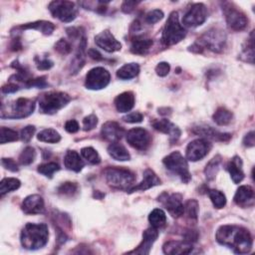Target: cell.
<instances>
[{
  "mask_svg": "<svg viewBox=\"0 0 255 255\" xmlns=\"http://www.w3.org/2000/svg\"><path fill=\"white\" fill-rule=\"evenodd\" d=\"M216 241L224 246L229 247L235 253L246 254L250 252L253 244L250 232L237 225H222L215 234Z\"/></svg>",
  "mask_w": 255,
  "mask_h": 255,
  "instance_id": "obj_1",
  "label": "cell"
},
{
  "mask_svg": "<svg viewBox=\"0 0 255 255\" xmlns=\"http://www.w3.org/2000/svg\"><path fill=\"white\" fill-rule=\"evenodd\" d=\"M49 231L45 223H27L21 231V244L28 250H37L48 242Z\"/></svg>",
  "mask_w": 255,
  "mask_h": 255,
  "instance_id": "obj_2",
  "label": "cell"
},
{
  "mask_svg": "<svg viewBox=\"0 0 255 255\" xmlns=\"http://www.w3.org/2000/svg\"><path fill=\"white\" fill-rule=\"evenodd\" d=\"M226 43V34L224 30L220 28H211L204 32L202 36L198 39L197 42H195L192 46H190L189 50L194 52L200 53L203 48H207L208 50L212 52L219 53L223 50Z\"/></svg>",
  "mask_w": 255,
  "mask_h": 255,
  "instance_id": "obj_3",
  "label": "cell"
},
{
  "mask_svg": "<svg viewBox=\"0 0 255 255\" xmlns=\"http://www.w3.org/2000/svg\"><path fill=\"white\" fill-rule=\"evenodd\" d=\"M35 110V101L26 98H19L16 101L2 104V119H23L29 117Z\"/></svg>",
  "mask_w": 255,
  "mask_h": 255,
  "instance_id": "obj_4",
  "label": "cell"
},
{
  "mask_svg": "<svg viewBox=\"0 0 255 255\" xmlns=\"http://www.w3.org/2000/svg\"><path fill=\"white\" fill-rule=\"evenodd\" d=\"M186 36L185 28L179 23L178 13L172 11L163 27L161 34V43L164 46H171L180 42Z\"/></svg>",
  "mask_w": 255,
  "mask_h": 255,
  "instance_id": "obj_5",
  "label": "cell"
},
{
  "mask_svg": "<svg viewBox=\"0 0 255 255\" xmlns=\"http://www.w3.org/2000/svg\"><path fill=\"white\" fill-rule=\"evenodd\" d=\"M108 184L117 189H129L135 180V175L128 168L110 166L104 171Z\"/></svg>",
  "mask_w": 255,
  "mask_h": 255,
  "instance_id": "obj_6",
  "label": "cell"
},
{
  "mask_svg": "<svg viewBox=\"0 0 255 255\" xmlns=\"http://www.w3.org/2000/svg\"><path fill=\"white\" fill-rule=\"evenodd\" d=\"M71 101V97L64 92H49L39 98V110L42 114L53 115L63 109Z\"/></svg>",
  "mask_w": 255,
  "mask_h": 255,
  "instance_id": "obj_7",
  "label": "cell"
},
{
  "mask_svg": "<svg viewBox=\"0 0 255 255\" xmlns=\"http://www.w3.org/2000/svg\"><path fill=\"white\" fill-rule=\"evenodd\" d=\"M162 162L169 171L179 176L182 182L187 183L191 179L187 160L179 151H172L162 159Z\"/></svg>",
  "mask_w": 255,
  "mask_h": 255,
  "instance_id": "obj_8",
  "label": "cell"
},
{
  "mask_svg": "<svg viewBox=\"0 0 255 255\" xmlns=\"http://www.w3.org/2000/svg\"><path fill=\"white\" fill-rule=\"evenodd\" d=\"M222 11L230 29L234 31H241L246 28L248 23L246 15L232 3L225 2L222 6Z\"/></svg>",
  "mask_w": 255,
  "mask_h": 255,
  "instance_id": "obj_9",
  "label": "cell"
},
{
  "mask_svg": "<svg viewBox=\"0 0 255 255\" xmlns=\"http://www.w3.org/2000/svg\"><path fill=\"white\" fill-rule=\"evenodd\" d=\"M49 10L53 17L66 23L72 22L77 16V7L72 1H52L49 4Z\"/></svg>",
  "mask_w": 255,
  "mask_h": 255,
  "instance_id": "obj_10",
  "label": "cell"
},
{
  "mask_svg": "<svg viewBox=\"0 0 255 255\" xmlns=\"http://www.w3.org/2000/svg\"><path fill=\"white\" fill-rule=\"evenodd\" d=\"M208 17V11L204 4L194 3L187 10L182 18V24L188 28H195L202 25Z\"/></svg>",
  "mask_w": 255,
  "mask_h": 255,
  "instance_id": "obj_11",
  "label": "cell"
},
{
  "mask_svg": "<svg viewBox=\"0 0 255 255\" xmlns=\"http://www.w3.org/2000/svg\"><path fill=\"white\" fill-rule=\"evenodd\" d=\"M111 80V75L103 67H96L90 70L86 76L85 87L89 90H101L106 88Z\"/></svg>",
  "mask_w": 255,
  "mask_h": 255,
  "instance_id": "obj_12",
  "label": "cell"
},
{
  "mask_svg": "<svg viewBox=\"0 0 255 255\" xmlns=\"http://www.w3.org/2000/svg\"><path fill=\"white\" fill-rule=\"evenodd\" d=\"M126 138L129 145L138 150H145L151 143L150 134L142 128H134L129 129L126 134Z\"/></svg>",
  "mask_w": 255,
  "mask_h": 255,
  "instance_id": "obj_13",
  "label": "cell"
},
{
  "mask_svg": "<svg viewBox=\"0 0 255 255\" xmlns=\"http://www.w3.org/2000/svg\"><path fill=\"white\" fill-rule=\"evenodd\" d=\"M211 149V143L205 138H196L190 141L186 147V158L190 161H197L203 158Z\"/></svg>",
  "mask_w": 255,
  "mask_h": 255,
  "instance_id": "obj_14",
  "label": "cell"
},
{
  "mask_svg": "<svg viewBox=\"0 0 255 255\" xmlns=\"http://www.w3.org/2000/svg\"><path fill=\"white\" fill-rule=\"evenodd\" d=\"M158 201L162 203V205L167 209L173 217H179L184 212V205L182 203V196L179 193L168 194L163 192L158 197Z\"/></svg>",
  "mask_w": 255,
  "mask_h": 255,
  "instance_id": "obj_15",
  "label": "cell"
},
{
  "mask_svg": "<svg viewBox=\"0 0 255 255\" xmlns=\"http://www.w3.org/2000/svg\"><path fill=\"white\" fill-rule=\"evenodd\" d=\"M95 43L98 47L102 48L108 53H114L120 51L122 44L115 38V36L109 31L104 30L95 37Z\"/></svg>",
  "mask_w": 255,
  "mask_h": 255,
  "instance_id": "obj_16",
  "label": "cell"
},
{
  "mask_svg": "<svg viewBox=\"0 0 255 255\" xmlns=\"http://www.w3.org/2000/svg\"><path fill=\"white\" fill-rule=\"evenodd\" d=\"M192 132H194L195 134L202 135L203 138L205 139H212L216 141H228L231 138L230 133L220 132L211 128L210 126L204 124H197L193 126Z\"/></svg>",
  "mask_w": 255,
  "mask_h": 255,
  "instance_id": "obj_17",
  "label": "cell"
},
{
  "mask_svg": "<svg viewBox=\"0 0 255 255\" xmlns=\"http://www.w3.org/2000/svg\"><path fill=\"white\" fill-rule=\"evenodd\" d=\"M151 126L154 129L168 134L170 142H175L179 138L181 131L177 126L172 124L169 120L167 119H161V120H154L151 123Z\"/></svg>",
  "mask_w": 255,
  "mask_h": 255,
  "instance_id": "obj_18",
  "label": "cell"
},
{
  "mask_svg": "<svg viewBox=\"0 0 255 255\" xmlns=\"http://www.w3.org/2000/svg\"><path fill=\"white\" fill-rule=\"evenodd\" d=\"M157 236H158V231L156 228H154L152 226L147 228L146 230L143 231L142 240L139 243V245L137 246V248L132 251H129L128 253H130V254L135 253V254H142V255L148 254L150 251V248H151L152 244L154 243V241L156 240Z\"/></svg>",
  "mask_w": 255,
  "mask_h": 255,
  "instance_id": "obj_19",
  "label": "cell"
},
{
  "mask_svg": "<svg viewBox=\"0 0 255 255\" xmlns=\"http://www.w3.org/2000/svg\"><path fill=\"white\" fill-rule=\"evenodd\" d=\"M125 133V129L117 122L110 121L103 125L101 129L102 137L108 141L116 142L120 140Z\"/></svg>",
  "mask_w": 255,
  "mask_h": 255,
  "instance_id": "obj_20",
  "label": "cell"
},
{
  "mask_svg": "<svg viewBox=\"0 0 255 255\" xmlns=\"http://www.w3.org/2000/svg\"><path fill=\"white\" fill-rule=\"evenodd\" d=\"M21 208L26 214H39L44 210V200L39 194H31L27 196L22 204Z\"/></svg>",
  "mask_w": 255,
  "mask_h": 255,
  "instance_id": "obj_21",
  "label": "cell"
},
{
  "mask_svg": "<svg viewBox=\"0 0 255 255\" xmlns=\"http://www.w3.org/2000/svg\"><path fill=\"white\" fill-rule=\"evenodd\" d=\"M160 179L158 178V176L154 173V171L150 168H146L143 171V178L141 180V182H139L137 185L131 186L129 189H128V193H132L134 191H144L146 189H149L155 185H159L160 184Z\"/></svg>",
  "mask_w": 255,
  "mask_h": 255,
  "instance_id": "obj_22",
  "label": "cell"
},
{
  "mask_svg": "<svg viewBox=\"0 0 255 255\" xmlns=\"http://www.w3.org/2000/svg\"><path fill=\"white\" fill-rule=\"evenodd\" d=\"M192 243L188 241H177L170 240L164 243L162 250L165 254H188L192 251Z\"/></svg>",
  "mask_w": 255,
  "mask_h": 255,
  "instance_id": "obj_23",
  "label": "cell"
},
{
  "mask_svg": "<svg viewBox=\"0 0 255 255\" xmlns=\"http://www.w3.org/2000/svg\"><path fill=\"white\" fill-rule=\"evenodd\" d=\"M233 199L234 202L241 207L252 205L254 201V190L249 185H241L237 189Z\"/></svg>",
  "mask_w": 255,
  "mask_h": 255,
  "instance_id": "obj_24",
  "label": "cell"
},
{
  "mask_svg": "<svg viewBox=\"0 0 255 255\" xmlns=\"http://www.w3.org/2000/svg\"><path fill=\"white\" fill-rule=\"evenodd\" d=\"M115 107L120 113L129 112L135 103V98L132 92H124L115 99Z\"/></svg>",
  "mask_w": 255,
  "mask_h": 255,
  "instance_id": "obj_25",
  "label": "cell"
},
{
  "mask_svg": "<svg viewBox=\"0 0 255 255\" xmlns=\"http://www.w3.org/2000/svg\"><path fill=\"white\" fill-rule=\"evenodd\" d=\"M152 46V40L142 35H136L131 40L130 51L136 55H145Z\"/></svg>",
  "mask_w": 255,
  "mask_h": 255,
  "instance_id": "obj_26",
  "label": "cell"
},
{
  "mask_svg": "<svg viewBox=\"0 0 255 255\" xmlns=\"http://www.w3.org/2000/svg\"><path fill=\"white\" fill-rule=\"evenodd\" d=\"M242 159L238 156L235 155L232 157V159L227 163L226 169L230 173L231 179L233 180L234 183H239L243 180L244 178V172L242 169Z\"/></svg>",
  "mask_w": 255,
  "mask_h": 255,
  "instance_id": "obj_27",
  "label": "cell"
},
{
  "mask_svg": "<svg viewBox=\"0 0 255 255\" xmlns=\"http://www.w3.org/2000/svg\"><path fill=\"white\" fill-rule=\"evenodd\" d=\"M64 164L67 169L73 170L75 172L81 171L85 165L80 154L75 150H68L66 152L64 157Z\"/></svg>",
  "mask_w": 255,
  "mask_h": 255,
  "instance_id": "obj_28",
  "label": "cell"
},
{
  "mask_svg": "<svg viewBox=\"0 0 255 255\" xmlns=\"http://www.w3.org/2000/svg\"><path fill=\"white\" fill-rule=\"evenodd\" d=\"M108 152L109 154L116 160L120 161H126L130 159V155L128 151V149L120 142H112L108 146Z\"/></svg>",
  "mask_w": 255,
  "mask_h": 255,
  "instance_id": "obj_29",
  "label": "cell"
},
{
  "mask_svg": "<svg viewBox=\"0 0 255 255\" xmlns=\"http://www.w3.org/2000/svg\"><path fill=\"white\" fill-rule=\"evenodd\" d=\"M16 29H20V30L34 29V30L42 32L44 35H51L55 29V26L53 23H51L49 21H36L33 23H27V24L21 25V26L17 27Z\"/></svg>",
  "mask_w": 255,
  "mask_h": 255,
  "instance_id": "obj_30",
  "label": "cell"
},
{
  "mask_svg": "<svg viewBox=\"0 0 255 255\" xmlns=\"http://www.w3.org/2000/svg\"><path fill=\"white\" fill-rule=\"evenodd\" d=\"M139 73V66L136 63L125 64L117 71V77L121 80H130Z\"/></svg>",
  "mask_w": 255,
  "mask_h": 255,
  "instance_id": "obj_31",
  "label": "cell"
},
{
  "mask_svg": "<svg viewBox=\"0 0 255 255\" xmlns=\"http://www.w3.org/2000/svg\"><path fill=\"white\" fill-rule=\"evenodd\" d=\"M222 158L219 154L215 155L213 158L210 159V161L206 164L205 168H204V174L207 180H212L215 178L219 168H220V164H221Z\"/></svg>",
  "mask_w": 255,
  "mask_h": 255,
  "instance_id": "obj_32",
  "label": "cell"
},
{
  "mask_svg": "<svg viewBox=\"0 0 255 255\" xmlns=\"http://www.w3.org/2000/svg\"><path fill=\"white\" fill-rule=\"evenodd\" d=\"M148 221L150 225L154 228H160L165 225L166 223V215L164 211L160 208H155L153 209L149 215H148Z\"/></svg>",
  "mask_w": 255,
  "mask_h": 255,
  "instance_id": "obj_33",
  "label": "cell"
},
{
  "mask_svg": "<svg viewBox=\"0 0 255 255\" xmlns=\"http://www.w3.org/2000/svg\"><path fill=\"white\" fill-rule=\"evenodd\" d=\"M232 118H233V114L229 110L223 107L218 108L212 116L213 121L219 126H226L230 124L232 121Z\"/></svg>",
  "mask_w": 255,
  "mask_h": 255,
  "instance_id": "obj_34",
  "label": "cell"
},
{
  "mask_svg": "<svg viewBox=\"0 0 255 255\" xmlns=\"http://www.w3.org/2000/svg\"><path fill=\"white\" fill-rule=\"evenodd\" d=\"M38 140L48 143H57L61 140L60 133L54 128H45L41 130L37 135Z\"/></svg>",
  "mask_w": 255,
  "mask_h": 255,
  "instance_id": "obj_35",
  "label": "cell"
},
{
  "mask_svg": "<svg viewBox=\"0 0 255 255\" xmlns=\"http://www.w3.org/2000/svg\"><path fill=\"white\" fill-rule=\"evenodd\" d=\"M21 185V182L19 179L14 178V177H6L3 178L0 182V194L3 196L4 194L14 191L18 189Z\"/></svg>",
  "mask_w": 255,
  "mask_h": 255,
  "instance_id": "obj_36",
  "label": "cell"
},
{
  "mask_svg": "<svg viewBox=\"0 0 255 255\" xmlns=\"http://www.w3.org/2000/svg\"><path fill=\"white\" fill-rule=\"evenodd\" d=\"M209 198L213 204V206L217 209H220L225 206L226 204V196L223 192L217 189H209L208 190Z\"/></svg>",
  "mask_w": 255,
  "mask_h": 255,
  "instance_id": "obj_37",
  "label": "cell"
},
{
  "mask_svg": "<svg viewBox=\"0 0 255 255\" xmlns=\"http://www.w3.org/2000/svg\"><path fill=\"white\" fill-rule=\"evenodd\" d=\"M81 154L87 161H89L92 164H99L101 162V157L98 151L91 146L83 147L81 149Z\"/></svg>",
  "mask_w": 255,
  "mask_h": 255,
  "instance_id": "obj_38",
  "label": "cell"
},
{
  "mask_svg": "<svg viewBox=\"0 0 255 255\" xmlns=\"http://www.w3.org/2000/svg\"><path fill=\"white\" fill-rule=\"evenodd\" d=\"M36 158V150L33 146H27L23 149L21 154L19 155V162L22 165L31 164Z\"/></svg>",
  "mask_w": 255,
  "mask_h": 255,
  "instance_id": "obj_39",
  "label": "cell"
},
{
  "mask_svg": "<svg viewBox=\"0 0 255 255\" xmlns=\"http://www.w3.org/2000/svg\"><path fill=\"white\" fill-rule=\"evenodd\" d=\"M60 169V165L57 162L54 161H50V162H46V163H42L38 166L37 170L39 173L51 178L53 176V174L58 171Z\"/></svg>",
  "mask_w": 255,
  "mask_h": 255,
  "instance_id": "obj_40",
  "label": "cell"
},
{
  "mask_svg": "<svg viewBox=\"0 0 255 255\" xmlns=\"http://www.w3.org/2000/svg\"><path fill=\"white\" fill-rule=\"evenodd\" d=\"M19 138L18 132L14 129L2 127L0 130V142L2 144L6 142H11V141H16Z\"/></svg>",
  "mask_w": 255,
  "mask_h": 255,
  "instance_id": "obj_41",
  "label": "cell"
},
{
  "mask_svg": "<svg viewBox=\"0 0 255 255\" xmlns=\"http://www.w3.org/2000/svg\"><path fill=\"white\" fill-rule=\"evenodd\" d=\"M78 190H79L78 184L70 181L63 183L58 187V193L66 196H73L78 192Z\"/></svg>",
  "mask_w": 255,
  "mask_h": 255,
  "instance_id": "obj_42",
  "label": "cell"
},
{
  "mask_svg": "<svg viewBox=\"0 0 255 255\" xmlns=\"http://www.w3.org/2000/svg\"><path fill=\"white\" fill-rule=\"evenodd\" d=\"M188 218L190 219H197V214H198V203L194 199H189L185 204H184V212Z\"/></svg>",
  "mask_w": 255,
  "mask_h": 255,
  "instance_id": "obj_43",
  "label": "cell"
},
{
  "mask_svg": "<svg viewBox=\"0 0 255 255\" xmlns=\"http://www.w3.org/2000/svg\"><path fill=\"white\" fill-rule=\"evenodd\" d=\"M163 18V12L159 9H154L149 11L144 16V21L147 24H155Z\"/></svg>",
  "mask_w": 255,
  "mask_h": 255,
  "instance_id": "obj_44",
  "label": "cell"
},
{
  "mask_svg": "<svg viewBox=\"0 0 255 255\" xmlns=\"http://www.w3.org/2000/svg\"><path fill=\"white\" fill-rule=\"evenodd\" d=\"M55 50L61 55H68L72 51V45L66 39H60L55 45Z\"/></svg>",
  "mask_w": 255,
  "mask_h": 255,
  "instance_id": "obj_45",
  "label": "cell"
},
{
  "mask_svg": "<svg viewBox=\"0 0 255 255\" xmlns=\"http://www.w3.org/2000/svg\"><path fill=\"white\" fill-rule=\"evenodd\" d=\"M98 124V118L96 115L92 114V115H89L87 117L84 118L83 120V129L88 131V130H91L93 128H96Z\"/></svg>",
  "mask_w": 255,
  "mask_h": 255,
  "instance_id": "obj_46",
  "label": "cell"
},
{
  "mask_svg": "<svg viewBox=\"0 0 255 255\" xmlns=\"http://www.w3.org/2000/svg\"><path fill=\"white\" fill-rule=\"evenodd\" d=\"M35 129L36 128L34 126H27L24 128H22L20 131V138L22 139V141L24 142L30 141L35 133Z\"/></svg>",
  "mask_w": 255,
  "mask_h": 255,
  "instance_id": "obj_47",
  "label": "cell"
},
{
  "mask_svg": "<svg viewBox=\"0 0 255 255\" xmlns=\"http://www.w3.org/2000/svg\"><path fill=\"white\" fill-rule=\"evenodd\" d=\"M35 63H36V66H37V69L38 70H49L53 67L54 63L48 59V58H39V57H36L35 58Z\"/></svg>",
  "mask_w": 255,
  "mask_h": 255,
  "instance_id": "obj_48",
  "label": "cell"
},
{
  "mask_svg": "<svg viewBox=\"0 0 255 255\" xmlns=\"http://www.w3.org/2000/svg\"><path fill=\"white\" fill-rule=\"evenodd\" d=\"M123 120L126 123H129V124H135V123H140L143 120V115L140 114L139 112H131L128 113V115H126Z\"/></svg>",
  "mask_w": 255,
  "mask_h": 255,
  "instance_id": "obj_49",
  "label": "cell"
},
{
  "mask_svg": "<svg viewBox=\"0 0 255 255\" xmlns=\"http://www.w3.org/2000/svg\"><path fill=\"white\" fill-rule=\"evenodd\" d=\"M48 86L47 82H46V77H39V78H35V79H31L29 81V83L27 84L26 88H33V87H37L39 89H44Z\"/></svg>",
  "mask_w": 255,
  "mask_h": 255,
  "instance_id": "obj_50",
  "label": "cell"
},
{
  "mask_svg": "<svg viewBox=\"0 0 255 255\" xmlns=\"http://www.w3.org/2000/svg\"><path fill=\"white\" fill-rule=\"evenodd\" d=\"M170 70V66L166 62H160L155 67V72L159 77H165Z\"/></svg>",
  "mask_w": 255,
  "mask_h": 255,
  "instance_id": "obj_51",
  "label": "cell"
},
{
  "mask_svg": "<svg viewBox=\"0 0 255 255\" xmlns=\"http://www.w3.org/2000/svg\"><path fill=\"white\" fill-rule=\"evenodd\" d=\"M1 164L8 170L10 171H13V172H16L19 170V167H18V164L14 161V159L12 158H2L1 159Z\"/></svg>",
  "mask_w": 255,
  "mask_h": 255,
  "instance_id": "obj_52",
  "label": "cell"
},
{
  "mask_svg": "<svg viewBox=\"0 0 255 255\" xmlns=\"http://www.w3.org/2000/svg\"><path fill=\"white\" fill-rule=\"evenodd\" d=\"M80 127H79V124L77 121L75 120H70L68 122H66L65 124V129L70 132V133H75L79 130Z\"/></svg>",
  "mask_w": 255,
  "mask_h": 255,
  "instance_id": "obj_53",
  "label": "cell"
},
{
  "mask_svg": "<svg viewBox=\"0 0 255 255\" xmlns=\"http://www.w3.org/2000/svg\"><path fill=\"white\" fill-rule=\"evenodd\" d=\"M19 89H20V86L18 84L10 82L9 84H7V85L2 87V93H4V94H12V93L17 92Z\"/></svg>",
  "mask_w": 255,
  "mask_h": 255,
  "instance_id": "obj_54",
  "label": "cell"
},
{
  "mask_svg": "<svg viewBox=\"0 0 255 255\" xmlns=\"http://www.w3.org/2000/svg\"><path fill=\"white\" fill-rule=\"evenodd\" d=\"M255 143V139H254V131L251 130L249 131L243 138V144L247 147H252Z\"/></svg>",
  "mask_w": 255,
  "mask_h": 255,
  "instance_id": "obj_55",
  "label": "cell"
},
{
  "mask_svg": "<svg viewBox=\"0 0 255 255\" xmlns=\"http://www.w3.org/2000/svg\"><path fill=\"white\" fill-rule=\"evenodd\" d=\"M136 5H137V2L135 1H125L122 5V10L125 13H130Z\"/></svg>",
  "mask_w": 255,
  "mask_h": 255,
  "instance_id": "obj_56",
  "label": "cell"
},
{
  "mask_svg": "<svg viewBox=\"0 0 255 255\" xmlns=\"http://www.w3.org/2000/svg\"><path fill=\"white\" fill-rule=\"evenodd\" d=\"M88 55H89L92 59L97 60V61L103 59V57L101 56V54H100L97 50H95V49H90V50L88 51Z\"/></svg>",
  "mask_w": 255,
  "mask_h": 255,
  "instance_id": "obj_57",
  "label": "cell"
}]
</instances>
